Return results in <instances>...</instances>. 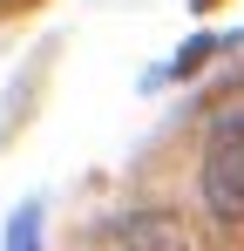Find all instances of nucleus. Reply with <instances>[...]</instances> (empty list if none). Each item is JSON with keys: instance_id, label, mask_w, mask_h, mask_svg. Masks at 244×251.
<instances>
[{"instance_id": "7ed1b4c3", "label": "nucleus", "mask_w": 244, "mask_h": 251, "mask_svg": "<svg viewBox=\"0 0 244 251\" xmlns=\"http://www.w3.org/2000/svg\"><path fill=\"white\" fill-rule=\"evenodd\" d=\"M41 204H21L14 210V224H7V251H41Z\"/></svg>"}, {"instance_id": "f03ea898", "label": "nucleus", "mask_w": 244, "mask_h": 251, "mask_svg": "<svg viewBox=\"0 0 244 251\" xmlns=\"http://www.w3.org/2000/svg\"><path fill=\"white\" fill-rule=\"evenodd\" d=\"M109 251H190V245H183V231H176L163 210H143V217H129V224L116 231Z\"/></svg>"}, {"instance_id": "20e7f679", "label": "nucleus", "mask_w": 244, "mask_h": 251, "mask_svg": "<svg viewBox=\"0 0 244 251\" xmlns=\"http://www.w3.org/2000/svg\"><path fill=\"white\" fill-rule=\"evenodd\" d=\"M190 7H217V0H190Z\"/></svg>"}, {"instance_id": "f257e3e1", "label": "nucleus", "mask_w": 244, "mask_h": 251, "mask_svg": "<svg viewBox=\"0 0 244 251\" xmlns=\"http://www.w3.org/2000/svg\"><path fill=\"white\" fill-rule=\"evenodd\" d=\"M203 204L224 224H244V109L210 123V150H203Z\"/></svg>"}]
</instances>
